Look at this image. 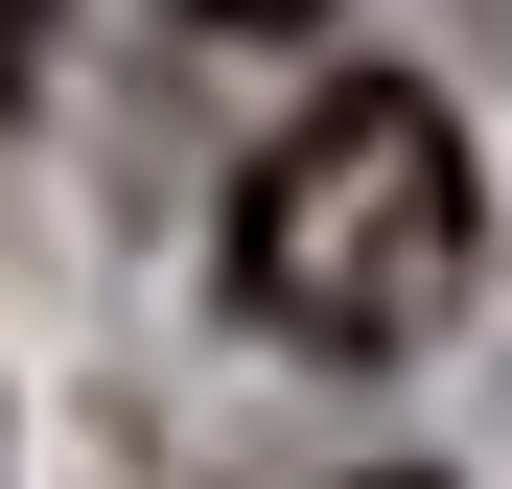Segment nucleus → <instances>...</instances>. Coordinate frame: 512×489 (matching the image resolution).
<instances>
[{
  "instance_id": "nucleus-1",
  "label": "nucleus",
  "mask_w": 512,
  "mask_h": 489,
  "mask_svg": "<svg viewBox=\"0 0 512 489\" xmlns=\"http://www.w3.org/2000/svg\"><path fill=\"white\" fill-rule=\"evenodd\" d=\"M466 257H489L466 117H443V94H396V70L303 94L280 163L233 187V280H256V326H303V350H419V326L466 303Z\"/></svg>"
},
{
  "instance_id": "nucleus-2",
  "label": "nucleus",
  "mask_w": 512,
  "mask_h": 489,
  "mask_svg": "<svg viewBox=\"0 0 512 489\" xmlns=\"http://www.w3.org/2000/svg\"><path fill=\"white\" fill-rule=\"evenodd\" d=\"M24 70H47V0H0V94H24Z\"/></svg>"
},
{
  "instance_id": "nucleus-3",
  "label": "nucleus",
  "mask_w": 512,
  "mask_h": 489,
  "mask_svg": "<svg viewBox=\"0 0 512 489\" xmlns=\"http://www.w3.org/2000/svg\"><path fill=\"white\" fill-rule=\"evenodd\" d=\"M187 24H326V0H187Z\"/></svg>"
},
{
  "instance_id": "nucleus-4",
  "label": "nucleus",
  "mask_w": 512,
  "mask_h": 489,
  "mask_svg": "<svg viewBox=\"0 0 512 489\" xmlns=\"http://www.w3.org/2000/svg\"><path fill=\"white\" fill-rule=\"evenodd\" d=\"M373 489H419V466H373Z\"/></svg>"
}]
</instances>
